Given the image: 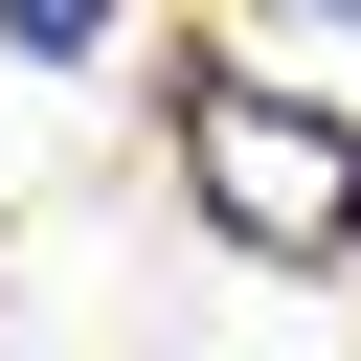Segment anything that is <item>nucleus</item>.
Returning a JSON list of instances; mask_svg holds the SVG:
<instances>
[{
    "label": "nucleus",
    "instance_id": "f257e3e1",
    "mask_svg": "<svg viewBox=\"0 0 361 361\" xmlns=\"http://www.w3.org/2000/svg\"><path fill=\"white\" fill-rule=\"evenodd\" d=\"M180 158H203V203H226L271 271H361V135H338L316 90H203Z\"/></svg>",
    "mask_w": 361,
    "mask_h": 361
},
{
    "label": "nucleus",
    "instance_id": "f03ea898",
    "mask_svg": "<svg viewBox=\"0 0 361 361\" xmlns=\"http://www.w3.org/2000/svg\"><path fill=\"white\" fill-rule=\"evenodd\" d=\"M0 45H23V68H90V45H113V0H0Z\"/></svg>",
    "mask_w": 361,
    "mask_h": 361
}]
</instances>
